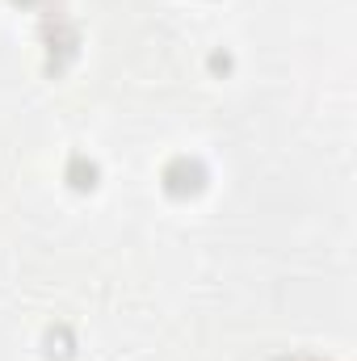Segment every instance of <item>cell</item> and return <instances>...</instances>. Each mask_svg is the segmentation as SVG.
<instances>
[]
</instances>
